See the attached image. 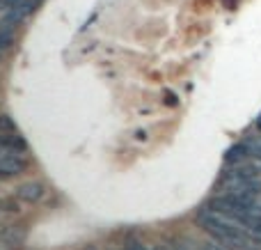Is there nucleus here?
I'll return each instance as SVG.
<instances>
[{
  "mask_svg": "<svg viewBox=\"0 0 261 250\" xmlns=\"http://www.w3.org/2000/svg\"><path fill=\"white\" fill-rule=\"evenodd\" d=\"M25 170H28V159L21 156V152H9V154L0 156V179L18 177Z\"/></svg>",
  "mask_w": 261,
  "mask_h": 250,
  "instance_id": "obj_3",
  "label": "nucleus"
},
{
  "mask_svg": "<svg viewBox=\"0 0 261 250\" xmlns=\"http://www.w3.org/2000/svg\"><path fill=\"white\" fill-rule=\"evenodd\" d=\"M165 104H167V106H176V104H179V99H176L174 92L165 90Z\"/></svg>",
  "mask_w": 261,
  "mask_h": 250,
  "instance_id": "obj_9",
  "label": "nucleus"
},
{
  "mask_svg": "<svg viewBox=\"0 0 261 250\" xmlns=\"http://www.w3.org/2000/svg\"><path fill=\"white\" fill-rule=\"evenodd\" d=\"M257 129H259V131H261V115H259V117H257Z\"/></svg>",
  "mask_w": 261,
  "mask_h": 250,
  "instance_id": "obj_12",
  "label": "nucleus"
},
{
  "mask_svg": "<svg viewBox=\"0 0 261 250\" xmlns=\"http://www.w3.org/2000/svg\"><path fill=\"white\" fill-rule=\"evenodd\" d=\"M44 3V0H18L14 7H9V12L3 16V21H0V26H7V28H16L18 23L23 21L25 16H30L32 12H35L39 5Z\"/></svg>",
  "mask_w": 261,
  "mask_h": 250,
  "instance_id": "obj_2",
  "label": "nucleus"
},
{
  "mask_svg": "<svg viewBox=\"0 0 261 250\" xmlns=\"http://www.w3.org/2000/svg\"><path fill=\"white\" fill-rule=\"evenodd\" d=\"M41 195H44V186H41L39 182H28L18 188V197H21L23 202H28V205L37 202Z\"/></svg>",
  "mask_w": 261,
  "mask_h": 250,
  "instance_id": "obj_4",
  "label": "nucleus"
},
{
  "mask_svg": "<svg viewBox=\"0 0 261 250\" xmlns=\"http://www.w3.org/2000/svg\"><path fill=\"white\" fill-rule=\"evenodd\" d=\"M250 156V147L248 145H234L229 152H227V156H225V161L227 163H243L245 159Z\"/></svg>",
  "mask_w": 261,
  "mask_h": 250,
  "instance_id": "obj_6",
  "label": "nucleus"
},
{
  "mask_svg": "<svg viewBox=\"0 0 261 250\" xmlns=\"http://www.w3.org/2000/svg\"><path fill=\"white\" fill-rule=\"evenodd\" d=\"M204 250H229V248H225L222 243H206V246H204Z\"/></svg>",
  "mask_w": 261,
  "mask_h": 250,
  "instance_id": "obj_10",
  "label": "nucleus"
},
{
  "mask_svg": "<svg viewBox=\"0 0 261 250\" xmlns=\"http://www.w3.org/2000/svg\"><path fill=\"white\" fill-rule=\"evenodd\" d=\"M16 3H18V0H0V5H3V7H14Z\"/></svg>",
  "mask_w": 261,
  "mask_h": 250,
  "instance_id": "obj_11",
  "label": "nucleus"
},
{
  "mask_svg": "<svg viewBox=\"0 0 261 250\" xmlns=\"http://www.w3.org/2000/svg\"><path fill=\"white\" fill-rule=\"evenodd\" d=\"M197 223L204 232H208L218 243H222L229 250H257V241L248 234L245 225L241 220L231 218L227 214H220L216 209H202L197 214Z\"/></svg>",
  "mask_w": 261,
  "mask_h": 250,
  "instance_id": "obj_1",
  "label": "nucleus"
},
{
  "mask_svg": "<svg viewBox=\"0 0 261 250\" xmlns=\"http://www.w3.org/2000/svg\"><path fill=\"white\" fill-rule=\"evenodd\" d=\"M0 133H18V127L9 115H0Z\"/></svg>",
  "mask_w": 261,
  "mask_h": 250,
  "instance_id": "obj_8",
  "label": "nucleus"
},
{
  "mask_svg": "<svg viewBox=\"0 0 261 250\" xmlns=\"http://www.w3.org/2000/svg\"><path fill=\"white\" fill-rule=\"evenodd\" d=\"M14 30L16 28H7V26H0V51L9 48L14 44Z\"/></svg>",
  "mask_w": 261,
  "mask_h": 250,
  "instance_id": "obj_7",
  "label": "nucleus"
},
{
  "mask_svg": "<svg viewBox=\"0 0 261 250\" xmlns=\"http://www.w3.org/2000/svg\"><path fill=\"white\" fill-rule=\"evenodd\" d=\"M0 145H5L12 152H25L28 149V142L21 133H0Z\"/></svg>",
  "mask_w": 261,
  "mask_h": 250,
  "instance_id": "obj_5",
  "label": "nucleus"
}]
</instances>
